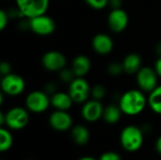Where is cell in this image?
Masks as SVG:
<instances>
[{
	"instance_id": "cell-1",
	"label": "cell",
	"mask_w": 161,
	"mask_h": 160,
	"mask_svg": "<svg viewBox=\"0 0 161 160\" xmlns=\"http://www.w3.org/2000/svg\"><path fill=\"white\" fill-rule=\"evenodd\" d=\"M118 105L123 114L127 116H137L145 109L148 105V99L142 90L132 89L122 94Z\"/></svg>"
},
{
	"instance_id": "cell-2",
	"label": "cell",
	"mask_w": 161,
	"mask_h": 160,
	"mask_svg": "<svg viewBox=\"0 0 161 160\" xmlns=\"http://www.w3.org/2000/svg\"><path fill=\"white\" fill-rule=\"evenodd\" d=\"M143 130L136 125L125 126L120 135V141L123 148L127 152H137L143 144Z\"/></svg>"
},
{
	"instance_id": "cell-3",
	"label": "cell",
	"mask_w": 161,
	"mask_h": 160,
	"mask_svg": "<svg viewBox=\"0 0 161 160\" xmlns=\"http://www.w3.org/2000/svg\"><path fill=\"white\" fill-rule=\"evenodd\" d=\"M50 0H15L16 7L26 19L45 14Z\"/></svg>"
},
{
	"instance_id": "cell-4",
	"label": "cell",
	"mask_w": 161,
	"mask_h": 160,
	"mask_svg": "<svg viewBox=\"0 0 161 160\" xmlns=\"http://www.w3.org/2000/svg\"><path fill=\"white\" fill-rule=\"evenodd\" d=\"M29 122L28 109L22 107H14L5 113V124L12 130L25 128Z\"/></svg>"
},
{
	"instance_id": "cell-5",
	"label": "cell",
	"mask_w": 161,
	"mask_h": 160,
	"mask_svg": "<svg viewBox=\"0 0 161 160\" xmlns=\"http://www.w3.org/2000/svg\"><path fill=\"white\" fill-rule=\"evenodd\" d=\"M0 87L4 94L8 96H18L25 91V81L20 74L10 73L2 76Z\"/></svg>"
},
{
	"instance_id": "cell-6",
	"label": "cell",
	"mask_w": 161,
	"mask_h": 160,
	"mask_svg": "<svg viewBox=\"0 0 161 160\" xmlns=\"http://www.w3.org/2000/svg\"><path fill=\"white\" fill-rule=\"evenodd\" d=\"M50 105L51 99L44 91H33L25 98V107L33 113H42L48 109Z\"/></svg>"
},
{
	"instance_id": "cell-7",
	"label": "cell",
	"mask_w": 161,
	"mask_h": 160,
	"mask_svg": "<svg viewBox=\"0 0 161 160\" xmlns=\"http://www.w3.org/2000/svg\"><path fill=\"white\" fill-rule=\"evenodd\" d=\"M158 75L154 68L142 66L136 74V80L139 89L143 92L150 93L158 86Z\"/></svg>"
},
{
	"instance_id": "cell-8",
	"label": "cell",
	"mask_w": 161,
	"mask_h": 160,
	"mask_svg": "<svg viewBox=\"0 0 161 160\" xmlns=\"http://www.w3.org/2000/svg\"><path fill=\"white\" fill-rule=\"evenodd\" d=\"M91 87L84 77H75L68 88V93L73 99L74 103L84 104L91 96Z\"/></svg>"
},
{
	"instance_id": "cell-9",
	"label": "cell",
	"mask_w": 161,
	"mask_h": 160,
	"mask_svg": "<svg viewBox=\"0 0 161 160\" xmlns=\"http://www.w3.org/2000/svg\"><path fill=\"white\" fill-rule=\"evenodd\" d=\"M29 20V29L36 35L48 36L54 33L56 29L55 21L48 15L42 14Z\"/></svg>"
},
{
	"instance_id": "cell-10",
	"label": "cell",
	"mask_w": 161,
	"mask_h": 160,
	"mask_svg": "<svg viewBox=\"0 0 161 160\" xmlns=\"http://www.w3.org/2000/svg\"><path fill=\"white\" fill-rule=\"evenodd\" d=\"M67 58L59 51L51 50L43 54L42 57V67L49 72H59L66 67Z\"/></svg>"
},
{
	"instance_id": "cell-11",
	"label": "cell",
	"mask_w": 161,
	"mask_h": 160,
	"mask_svg": "<svg viewBox=\"0 0 161 160\" xmlns=\"http://www.w3.org/2000/svg\"><path fill=\"white\" fill-rule=\"evenodd\" d=\"M129 23L127 12L121 8L111 9L108 16V25L109 29L114 33H122L126 29Z\"/></svg>"
},
{
	"instance_id": "cell-12",
	"label": "cell",
	"mask_w": 161,
	"mask_h": 160,
	"mask_svg": "<svg viewBox=\"0 0 161 160\" xmlns=\"http://www.w3.org/2000/svg\"><path fill=\"white\" fill-rule=\"evenodd\" d=\"M104 107L101 101L91 99L86 101L81 108V115L83 119L89 123H94L103 117Z\"/></svg>"
},
{
	"instance_id": "cell-13",
	"label": "cell",
	"mask_w": 161,
	"mask_h": 160,
	"mask_svg": "<svg viewBox=\"0 0 161 160\" xmlns=\"http://www.w3.org/2000/svg\"><path fill=\"white\" fill-rule=\"evenodd\" d=\"M49 124L53 129L64 132L72 127L73 119L67 111L56 109L49 116Z\"/></svg>"
},
{
	"instance_id": "cell-14",
	"label": "cell",
	"mask_w": 161,
	"mask_h": 160,
	"mask_svg": "<svg viewBox=\"0 0 161 160\" xmlns=\"http://www.w3.org/2000/svg\"><path fill=\"white\" fill-rule=\"evenodd\" d=\"M92 46L96 54L100 56H107L112 52L114 42L109 35L106 33H98L92 38Z\"/></svg>"
},
{
	"instance_id": "cell-15",
	"label": "cell",
	"mask_w": 161,
	"mask_h": 160,
	"mask_svg": "<svg viewBox=\"0 0 161 160\" xmlns=\"http://www.w3.org/2000/svg\"><path fill=\"white\" fill-rule=\"evenodd\" d=\"M71 68L75 77H84L91 71L92 61L89 57L85 55H78L73 59Z\"/></svg>"
},
{
	"instance_id": "cell-16",
	"label": "cell",
	"mask_w": 161,
	"mask_h": 160,
	"mask_svg": "<svg viewBox=\"0 0 161 160\" xmlns=\"http://www.w3.org/2000/svg\"><path fill=\"white\" fill-rule=\"evenodd\" d=\"M51 106L57 110H69L74 104L73 99L71 98L68 92L57 91L50 97Z\"/></svg>"
},
{
	"instance_id": "cell-17",
	"label": "cell",
	"mask_w": 161,
	"mask_h": 160,
	"mask_svg": "<svg viewBox=\"0 0 161 160\" xmlns=\"http://www.w3.org/2000/svg\"><path fill=\"white\" fill-rule=\"evenodd\" d=\"M124 72L128 74H134L139 72V70L142 67V57L137 53H130L125 57L122 61Z\"/></svg>"
},
{
	"instance_id": "cell-18",
	"label": "cell",
	"mask_w": 161,
	"mask_h": 160,
	"mask_svg": "<svg viewBox=\"0 0 161 160\" xmlns=\"http://www.w3.org/2000/svg\"><path fill=\"white\" fill-rule=\"evenodd\" d=\"M122 110L119 107V105H108L104 108V113H103V119L104 121L108 124H117L121 117H122Z\"/></svg>"
},
{
	"instance_id": "cell-19",
	"label": "cell",
	"mask_w": 161,
	"mask_h": 160,
	"mask_svg": "<svg viewBox=\"0 0 161 160\" xmlns=\"http://www.w3.org/2000/svg\"><path fill=\"white\" fill-rule=\"evenodd\" d=\"M72 139L76 144L85 145L90 141V131L86 126L77 124L72 128Z\"/></svg>"
},
{
	"instance_id": "cell-20",
	"label": "cell",
	"mask_w": 161,
	"mask_h": 160,
	"mask_svg": "<svg viewBox=\"0 0 161 160\" xmlns=\"http://www.w3.org/2000/svg\"><path fill=\"white\" fill-rule=\"evenodd\" d=\"M147 99L150 108L155 113L161 115V85H158L149 93Z\"/></svg>"
},
{
	"instance_id": "cell-21",
	"label": "cell",
	"mask_w": 161,
	"mask_h": 160,
	"mask_svg": "<svg viewBox=\"0 0 161 160\" xmlns=\"http://www.w3.org/2000/svg\"><path fill=\"white\" fill-rule=\"evenodd\" d=\"M12 144H13V138L11 133L8 129L1 127L0 128V151L2 153L8 151L11 148Z\"/></svg>"
},
{
	"instance_id": "cell-22",
	"label": "cell",
	"mask_w": 161,
	"mask_h": 160,
	"mask_svg": "<svg viewBox=\"0 0 161 160\" xmlns=\"http://www.w3.org/2000/svg\"><path fill=\"white\" fill-rule=\"evenodd\" d=\"M106 93H107L106 88L101 84H97L93 86L91 91V96L92 97V99H95L98 101H101L106 96Z\"/></svg>"
},
{
	"instance_id": "cell-23",
	"label": "cell",
	"mask_w": 161,
	"mask_h": 160,
	"mask_svg": "<svg viewBox=\"0 0 161 160\" xmlns=\"http://www.w3.org/2000/svg\"><path fill=\"white\" fill-rule=\"evenodd\" d=\"M58 74H59V79L64 82V83H68L70 84L75 78V75L72 70V68H63L61 71L58 72Z\"/></svg>"
},
{
	"instance_id": "cell-24",
	"label": "cell",
	"mask_w": 161,
	"mask_h": 160,
	"mask_svg": "<svg viewBox=\"0 0 161 160\" xmlns=\"http://www.w3.org/2000/svg\"><path fill=\"white\" fill-rule=\"evenodd\" d=\"M107 71L112 76H118L122 73H125L122 62H111L110 64H108Z\"/></svg>"
},
{
	"instance_id": "cell-25",
	"label": "cell",
	"mask_w": 161,
	"mask_h": 160,
	"mask_svg": "<svg viewBox=\"0 0 161 160\" xmlns=\"http://www.w3.org/2000/svg\"><path fill=\"white\" fill-rule=\"evenodd\" d=\"M87 5L93 9L101 10L108 6V0H85Z\"/></svg>"
},
{
	"instance_id": "cell-26",
	"label": "cell",
	"mask_w": 161,
	"mask_h": 160,
	"mask_svg": "<svg viewBox=\"0 0 161 160\" xmlns=\"http://www.w3.org/2000/svg\"><path fill=\"white\" fill-rule=\"evenodd\" d=\"M9 20V16L8 11L1 9L0 10V30H4L6 28V26L8 25Z\"/></svg>"
},
{
	"instance_id": "cell-27",
	"label": "cell",
	"mask_w": 161,
	"mask_h": 160,
	"mask_svg": "<svg viewBox=\"0 0 161 160\" xmlns=\"http://www.w3.org/2000/svg\"><path fill=\"white\" fill-rule=\"evenodd\" d=\"M99 160H123L121 156L115 152H106L101 155Z\"/></svg>"
},
{
	"instance_id": "cell-28",
	"label": "cell",
	"mask_w": 161,
	"mask_h": 160,
	"mask_svg": "<svg viewBox=\"0 0 161 160\" xmlns=\"http://www.w3.org/2000/svg\"><path fill=\"white\" fill-rule=\"evenodd\" d=\"M11 73V65L8 61H2L0 63V74L3 75L8 74Z\"/></svg>"
},
{
	"instance_id": "cell-29",
	"label": "cell",
	"mask_w": 161,
	"mask_h": 160,
	"mask_svg": "<svg viewBox=\"0 0 161 160\" xmlns=\"http://www.w3.org/2000/svg\"><path fill=\"white\" fill-rule=\"evenodd\" d=\"M44 91L47 93V94H50V95H53L55 92H57V86L54 82H49L45 85L44 87Z\"/></svg>"
},
{
	"instance_id": "cell-30",
	"label": "cell",
	"mask_w": 161,
	"mask_h": 160,
	"mask_svg": "<svg viewBox=\"0 0 161 160\" xmlns=\"http://www.w3.org/2000/svg\"><path fill=\"white\" fill-rule=\"evenodd\" d=\"M123 5V0H108V6L111 9L114 8H121Z\"/></svg>"
},
{
	"instance_id": "cell-31",
	"label": "cell",
	"mask_w": 161,
	"mask_h": 160,
	"mask_svg": "<svg viewBox=\"0 0 161 160\" xmlns=\"http://www.w3.org/2000/svg\"><path fill=\"white\" fill-rule=\"evenodd\" d=\"M154 69H155L156 73L158 74V77L161 78V57H158V58L156 60V62H155V66H154Z\"/></svg>"
},
{
	"instance_id": "cell-32",
	"label": "cell",
	"mask_w": 161,
	"mask_h": 160,
	"mask_svg": "<svg viewBox=\"0 0 161 160\" xmlns=\"http://www.w3.org/2000/svg\"><path fill=\"white\" fill-rule=\"evenodd\" d=\"M156 150L158 154L161 155V136L156 141Z\"/></svg>"
},
{
	"instance_id": "cell-33",
	"label": "cell",
	"mask_w": 161,
	"mask_h": 160,
	"mask_svg": "<svg viewBox=\"0 0 161 160\" xmlns=\"http://www.w3.org/2000/svg\"><path fill=\"white\" fill-rule=\"evenodd\" d=\"M156 53L158 55V57H161V42H158L156 46Z\"/></svg>"
},
{
	"instance_id": "cell-34",
	"label": "cell",
	"mask_w": 161,
	"mask_h": 160,
	"mask_svg": "<svg viewBox=\"0 0 161 160\" xmlns=\"http://www.w3.org/2000/svg\"><path fill=\"white\" fill-rule=\"evenodd\" d=\"M77 160H96L95 158L92 157H80Z\"/></svg>"
}]
</instances>
